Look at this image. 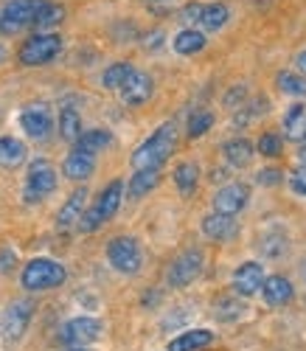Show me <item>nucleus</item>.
<instances>
[{
  "label": "nucleus",
  "instance_id": "f257e3e1",
  "mask_svg": "<svg viewBox=\"0 0 306 351\" xmlns=\"http://www.w3.org/2000/svg\"><path fill=\"white\" fill-rule=\"evenodd\" d=\"M174 146H177V127H174L172 121H166V124H161V127L152 132V135L138 146V149L132 152L130 163H132L135 171H138V169H161V166L172 158Z\"/></svg>",
  "mask_w": 306,
  "mask_h": 351
},
{
  "label": "nucleus",
  "instance_id": "f03ea898",
  "mask_svg": "<svg viewBox=\"0 0 306 351\" xmlns=\"http://www.w3.org/2000/svg\"><path fill=\"white\" fill-rule=\"evenodd\" d=\"M68 278V270L59 265V261L54 258H32V261H25V267L20 273V284L23 289L28 292H48V289H56V287H62Z\"/></svg>",
  "mask_w": 306,
  "mask_h": 351
},
{
  "label": "nucleus",
  "instance_id": "7ed1b4c3",
  "mask_svg": "<svg viewBox=\"0 0 306 351\" xmlns=\"http://www.w3.org/2000/svg\"><path fill=\"white\" fill-rule=\"evenodd\" d=\"M121 199H124V183H121V180L107 183V189L96 197L93 206L84 208L82 219L76 222V225H79V230H82V233H93V230H99L104 222H110V219L118 214Z\"/></svg>",
  "mask_w": 306,
  "mask_h": 351
},
{
  "label": "nucleus",
  "instance_id": "20e7f679",
  "mask_svg": "<svg viewBox=\"0 0 306 351\" xmlns=\"http://www.w3.org/2000/svg\"><path fill=\"white\" fill-rule=\"evenodd\" d=\"M59 53H62V37L54 32H43V34H32L20 45L17 60L25 68H40V65L54 62Z\"/></svg>",
  "mask_w": 306,
  "mask_h": 351
},
{
  "label": "nucleus",
  "instance_id": "39448f33",
  "mask_svg": "<svg viewBox=\"0 0 306 351\" xmlns=\"http://www.w3.org/2000/svg\"><path fill=\"white\" fill-rule=\"evenodd\" d=\"M107 261L113 270L124 276H135L143 267V250L135 237H115L107 242Z\"/></svg>",
  "mask_w": 306,
  "mask_h": 351
},
{
  "label": "nucleus",
  "instance_id": "423d86ee",
  "mask_svg": "<svg viewBox=\"0 0 306 351\" xmlns=\"http://www.w3.org/2000/svg\"><path fill=\"white\" fill-rule=\"evenodd\" d=\"M45 0H9L0 12V34H20L34 25V17Z\"/></svg>",
  "mask_w": 306,
  "mask_h": 351
},
{
  "label": "nucleus",
  "instance_id": "0eeeda50",
  "mask_svg": "<svg viewBox=\"0 0 306 351\" xmlns=\"http://www.w3.org/2000/svg\"><path fill=\"white\" fill-rule=\"evenodd\" d=\"M202 267H205V256H202V250H200V247H189V250H183V253L172 261V265H169L166 281H169V287H174V289L191 287V284L200 278Z\"/></svg>",
  "mask_w": 306,
  "mask_h": 351
},
{
  "label": "nucleus",
  "instance_id": "6e6552de",
  "mask_svg": "<svg viewBox=\"0 0 306 351\" xmlns=\"http://www.w3.org/2000/svg\"><path fill=\"white\" fill-rule=\"evenodd\" d=\"M56 169L45 160V158H37L28 166V174H25V202H40L43 197H48L51 191H56Z\"/></svg>",
  "mask_w": 306,
  "mask_h": 351
},
{
  "label": "nucleus",
  "instance_id": "1a4fd4ad",
  "mask_svg": "<svg viewBox=\"0 0 306 351\" xmlns=\"http://www.w3.org/2000/svg\"><path fill=\"white\" fill-rule=\"evenodd\" d=\"M34 317V304L32 301H12L3 315H0V335H3V340L14 343L25 335L28 324H32Z\"/></svg>",
  "mask_w": 306,
  "mask_h": 351
},
{
  "label": "nucleus",
  "instance_id": "9d476101",
  "mask_svg": "<svg viewBox=\"0 0 306 351\" xmlns=\"http://www.w3.org/2000/svg\"><path fill=\"white\" fill-rule=\"evenodd\" d=\"M102 337V324L96 317H71L68 324H62V329H59V340H62L65 346L71 348H84L90 343H96Z\"/></svg>",
  "mask_w": 306,
  "mask_h": 351
},
{
  "label": "nucleus",
  "instance_id": "9b49d317",
  "mask_svg": "<svg viewBox=\"0 0 306 351\" xmlns=\"http://www.w3.org/2000/svg\"><path fill=\"white\" fill-rule=\"evenodd\" d=\"M20 127L23 132L32 138V141H45L51 132H54V115H51V107L37 101V104H28L23 112H20Z\"/></svg>",
  "mask_w": 306,
  "mask_h": 351
},
{
  "label": "nucleus",
  "instance_id": "f8f14e48",
  "mask_svg": "<svg viewBox=\"0 0 306 351\" xmlns=\"http://www.w3.org/2000/svg\"><path fill=\"white\" fill-rule=\"evenodd\" d=\"M248 199H250V189L239 180H231L213 194V211L225 214V217H236L244 206H248Z\"/></svg>",
  "mask_w": 306,
  "mask_h": 351
},
{
  "label": "nucleus",
  "instance_id": "ddd939ff",
  "mask_svg": "<svg viewBox=\"0 0 306 351\" xmlns=\"http://www.w3.org/2000/svg\"><path fill=\"white\" fill-rule=\"evenodd\" d=\"M264 278L267 276H264L261 261H244V265H239L233 273V292L242 298H253V295H259Z\"/></svg>",
  "mask_w": 306,
  "mask_h": 351
},
{
  "label": "nucleus",
  "instance_id": "4468645a",
  "mask_svg": "<svg viewBox=\"0 0 306 351\" xmlns=\"http://www.w3.org/2000/svg\"><path fill=\"white\" fill-rule=\"evenodd\" d=\"M118 93H121V99H124L127 107H141L152 99V93H155V82H152V76L143 73V71H132L130 79L121 84Z\"/></svg>",
  "mask_w": 306,
  "mask_h": 351
},
{
  "label": "nucleus",
  "instance_id": "2eb2a0df",
  "mask_svg": "<svg viewBox=\"0 0 306 351\" xmlns=\"http://www.w3.org/2000/svg\"><path fill=\"white\" fill-rule=\"evenodd\" d=\"M200 228L205 233V239H211V242H228V239H233L236 233H239V219L211 211L208 217H202Z\"/></svg>",
  "mask_w": 306,
  "mask_h": 351
},
{
  "label": "nucleus",
  "instance_id": "dca6fc26",
  "mask_svg": "<svg viewBox=\"0 0 306 351\" xmlns=\"http://www.w3.org/2000/svg\"><path fill=\"white\" fill-rule=\"evenodd\" d=\"M259 292L267 306H287L295 298V289H292L290 278H284V276H267Z\"/></svg>",
  "mask_w": 306,
  "mask_h": 351
},
{
  "label": "nucleus",
  "instance_id": "f3484780",
  "mask_svg": "<svg viewBox=\"0 0 306 351\" xmlns=\"http://www.w3.org/2000/svg\"><path fill=\"white\" fill-rule=\"evenodd\" d=\"M62 171H65V178H68V180L84 183L87 178H93V171H96V155H87V152L73 149V152L65 158Z\"/></svg>",
  "mask_w": 306,
  "mask_h": 351
},
{
  "label": "nucleus",
  "instance_id": "a211bd4d",
  "mask_svg": "<svg viewBox=\"0 0 306 351\" xmlns=\"http://www.w3.org/2000/svg\"><path fill=\"white\" fill-rule=\"evenodd\" d=\"M84 208H87V189H76V191L65 199V206L59 208V214H56V228L65 230V228L76 225V222L82 219Z\"/></svg>",
  "mask_w": 306,
  "mask_h": 351
},
{
  "label": "nucleus",
  "instance_id": "6ab92c4d",
  "mask_svg": "<svg viewBox=\"0 0 306 351\" xmlns=\"http://www.w3.org/2000/svg\"><path fill=\"white\" fill-rule=\"evenodd\" d=\"M287 250H290V239H287V233L281 228H270V230H264L259 237V253L267 261L287 256Z\"/></svg>",
  "mask_w": 306,
  "mask_h": 351
},
{
  "label": "nucleus",
  "instance_id": "aec40b11",
  "mask_svg": "<svg viewBox=\"0 0 306 351\" xmlns=\"http://www.w3.org/2000/svg\"><path fill=\"white\" fill-rule=\"evenodd\" d=\"M222 155L233 169H242V166H248L253 160L256 149H253V143L248 138H231V141L222 143Z\"/></svg>",
  "mask_w": 306,
  "mask_h": 351
},
{
  "label": "nucleus",
  "instance_id": "412c9836",
  "mask_svg": "<svg viewBox=\"0 0 306 351\" xmlns=\"http://www.w3.org/2000/svg\"><path fill=\"white\" fill-rule=\"evenodd\" d=\"M158 183H161V169H138L127 183V194L130 199H141L149 191H155Z\"/></svg>",
  "mask_w": 306,
  "mask_h": 351
},
{
  "label": "nucleus",
  "instance_id": "4be33fe9",
  "mask_svg": "<svg viewBox=\"0 0 306 351\" xmlns=\"http://www.w3.org/2000/svg\"><path fill=\"white\" fill-rule=\"evenodd\" d=\"M213 343V332L208 329H189V332H183L180 337H174L169 343V351H202Z\"/></svg>",
  "mask_w": 306,
  "mask_h": 351
},
{
  "label": "nucleus",
  "instance_id": "5701e85b",
  "mask_svg": "<svg viewBox=\"0 0 306 351\" xmlns=\"http://www.w3.org/2000/svg\"><path fill=\"white\" fill-rule=\"evenodd\" d=\"M228 20H231V9L225 3H205L202 12H200L197 25H200V32L205 34V32H220Z\"/></svg>",
  "mask_w": 306,
  "mask_h": 351
},
{
  "label": "nucleus",
  "instance_id": "b1692460",
  "mask_svg": "<svg viewBox=\"0 0 306 351\" xmlns=\"http://www.w3.org/2000/svg\"><path fill=\"white\" fill-rule=\"evenodd\" d=\"M73 143H76L73 149L87 152V155H96V152L107 149V146L113 143V132H110V130H87V132H82Z\"/></svg>",
  "mask_w": 306,
  "mask_h": 351
},
{
  "label": "nucleus",
  "instance_id": "393cba45",
  "mask_svg": "<svg viewBox=\"0 0 306 351\" xmlns=\"http://www.w3.org/2000/svg\"><path fill=\"white\" fill-rule=\"evenodd\" d=\"M208 45V37L200 32V28H183V32L174 37V51L180 56H194Z\"/></svg>",
  "mask_w": 306,
  "mask_h": 351
},
{
  "label": "nucleus",
  "instance_id": "a878e982",
  "mask_svg": "<svg viewBox=\"0 0 306 351\" xmlns=\"http://www.w3.org/2000/svg\"><path fill=\"white\" fill-rule=\"evenodd\" d=\"M23 160H25V143L20 138H12V135L0 138V166L17 169Z\"/></svg>",
  "mask_w": 306,
  "mask_h": 351
},
{
  "label": "nucleus",
  "instance_id": "bb28decb",
  "mask_svg": "<svg viewBox=\"0 0 306 351\" xmlns=\"http://www.w3.org/2000/svg\"><path fill=\"white\" fill-rule=\"evenodd\" d=\"M197 183H200V169H197V163H177V169H174V186H177V191L183 194V197H191L194 191H197Z\"/></svg>",
  "mask_w": 306,
  "mask_h": 351
},
{
  "label": "nucleus",
  "instance_id": "cd10ccee",
  "mask_svg": "<svg viewBox=\"0 0 306 351\" xmlns=\"http://www.w3.org/2000/svg\"><path fill=\"white\" fill-rule=\"evenodd\" d=\"M284 135H287L290 141L306 143V107H303V104L290 107L287 119H284Z\"/></svg>",
  "mask_w": 306,
  "mask_h": 351
},
{
  "label": "nucleus",
  "instance_id": "c85d7f7f",
  "mask_svg": "<svg viewBox=\"0 0 306 351\" xmlns=\"http://www.w3.org/2000/svg\"><path fill=\"white\" fill-rule=\"evenodd\" d=\"M59 135H62L65 141H76L84 130H82V115L76 107H62L59 110Z\"/></svg>",
  "mask_w": 306,
  "mask_h": 351
},
{
  "label": "nucleus",
  "instance_id": "c756f323",
  "mask_svg": "<svg viewBox=\"0 0 306 351\" xmlns=\"http://www.w3.org/2000/svg\"><path fill=\"white\" fill-rule=\"evenodd\" d=\"M65 20V6L62 3H54V0H45L40 6L37 17H34V28H54Z\"/></svg>",
  "mask_w": 306,
  "mask_h": 351
},
{
  "label": "nucleus",
  "instance_id": "7c9ffc66",
  "mask_svg": "<svg viewBox=\"0 0 306 351\" xmlns=\"http://www.w3.org/2000/svg\"><path fill=\"white\" fill-rule=\"evenodd\" d=\"M132 71H135V68H132L130 62H113V65L102 73V84L107 87V90H121V84L130 79Z\"/></svg>",
  "mask_w": 306,
  "mask_h": 351
},
{
  "label": "nucleus",
  "instance_id": "2f4dec72",
  "mask_svg": "<svg viewBox=\"0 0 306 351\" xmlns=\"http://www.w3.org/2000/svg\"><path fill=\"white\" fill-rule=\"evenodd\" d=\"M275 84H279V90L287 93V96H306V79L301 73L281 71L279 79H275Z\"/></svg>",
  "mask_w": 306,
  "mask_h": 351
},
{
  "label": "nucleus",
  "instance_id": "473e14b6",
  "mask_svg": "<svg viewBox=\"0 0 306 351\" xmlns=\"http://www.w3.org/2000/svg\"><path fill=\"white\" fill-rule=\"evenodd\" d=\"M213 127V112L211 110H194L189 115V138H202L208 130Z\"/></svg>",
  "mask_w": 306,
  "mask_h": 351
},
{
  "label": "nucleus",
  "instance_id": "72a5a7b5",
  "mask_svg": "<svg viewBox=\"0 0 306 351\" xmlns=\"http://www.w3.org/2000/svg\"><path fill=\"white\" fill-rule=\"evenodd\" d=\"M281 146H284V141H281V135H275V132H264L259 138V152L267 155V158H279Z\"/></svg>",
  "mask_w": 306,
  "mask_h": 351
},
{
  "label": "nucleus",
  "instance_id": "f704fd0d",
  "mask_svg": "<svg viewBox=\"0 0 306 351\" xmlns=\"http://www.w3.org/2000/svg\"><path fill=\"white\" fill-rule=\"evenodd\" d=\"M242 312H244L242 304L233 298H220V304H217V315L222 320H236V317H242Z\"/></svg>",
  "mask_w": 306,
  "mask_h": 351
},
{
  "label": "nucleus",
  "instance_id": "c9c22d12",
  "mask_svg": "<svg viewBox=\"0 0 306 351\" xmlns=\"http://www.w3.org/2000/svg\"><path fill=\"white\" fill-rule=\"evenodd\" d=\"M290 189H292L298 197H306V169H301V171H295V174H292Z\"/></svg>",
  "mask_w": 306,
  "mask_h": 351
},
{
  "label": "nucleus",
  "instance_id": "e433bc0d",
  "mask_svg": "<svg viewBox=\"0 0 306 351\" xmlns=\"http://www.w3.org/2000/svg\"><path fill=\"white\" fill-rule=\"evenodd\" d=\"M225 104H228V107H236V110L244 104V87H242V84H239V87H233V90L225 96Z\"/></svg>",
  "mask_w": 306,
  "mask_h": 351
},
{
  "label": "nucleus",
  "instance_id": "4c0bfd02",
  "mask_svg": "<svg viewBox=\"0 0 306 351\" xmlns=\"http://www.w3.org/2000/svg\"><path fill=\"white\" fill-rule=\"evenodd\" d=\"M281 180V171L279 169H264V171H259V183L261 186H272V183H279Z\"/></svg>",
  "mask_w": 306,
  "mask_h": 351
},
{
  "label": "nucleus",
  "instance_id": "58836bf2",
  "mask_svg": "<svg viewBox=\"0 0 306 351\" xmlns=\"http://www.w3.org/2000/svg\"><path fill=\"white\" fill-rule=\"evenodd\" d=\"M200 12H202V3H189L186 9H183V20H186V23H191V25H197V20H200Z\"/></svg>",
  "mask_w": 306,
  "mask_h": 351
},
{
  "label": "nucleus",
  "instance_id": "ea45409f",
  "mask_svg": "<svg viewBox=\"0 0 306 351\" xmlns=\"http://www.w3.org/2000/svg\"><path fill=\"white\" fill-rule=\"evenodd\" d=\"M12 267H14V250H12V247L0 250V270H3V273H9Z\"/></svg>",
  "mask_w": 306,
  "mask_h": 351
},
{
  "label": "nucleus",
  "instance_id": "a19ab883",
  "mask_svg": "<svg viewBox=\"0 0 306 351\" xmlns=\"http://www.w3.org/2000/svg\"><path fill=\"white\" fill-rule=\"evenodd\" d=\"M295 68H298L301 76H306V51H301V53L295 56Z\"/></svg>",
  "mask_w": 306,
  "mask_h": 351
},
{
  "label": "nucleus",
  "instance_id": "79ce46f5",
  "mask_svg": "<svg viewBox=\"0 0 306 351\" xmlns=\"http://www.w3.org/2000/svg\"><path fill=\"white\" fill-rule=\"evenodd\" d=\"M298 158H301V163H306V143H301V149H298Z\"/></svg>",
  "mask_w": 306,
  "mask_h": 351
},
{
  "label": "nucleus",
  "instance_id": "37998d69",
  "mask_svg": "<svg viewBox=\"0 0 306 351\" xmlns=\"http://www.w3.org/2000/svg\"><path fill=\"white\" fill-rule=\"evenodd\" d=\"M3 60H6V48H3V45H0V62H3Z\"/></svg>",
  "mask_w": 306,
  "mask_h": 351
},
{
  "label": "nucleus",
  "instance_id": "c03bdc74",
  "mask_svg": "<svg viewBox=\"0 0 306 351\" xmlns=\"http://www.w3.org/2000/svg\"><path fill=\"white\" fill-rule=\"evenodd\" d=\"M68 351H84V348H68Z\"/></svg>",
  "mask_w": 306,
  "mask_h": 351
},
{
  "label": "nucleus",
  "instance_id": "a18cd8bd",
  "mask_svg": "<svg viewBox=\"0 0 306 351\" xmlns=\"http://www.w3.org/2000/svg\"><path fill=\"white\" fill-rule=\"evenodd\" d=\"M303 276H306V265H303Z\"/></svg>",
  "mask_w": 306,
  "mask_h": 351
}]
</instances>
